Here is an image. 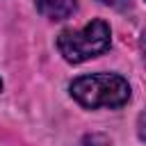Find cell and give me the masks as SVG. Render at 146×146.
Segmentation results:
<instances>
[{
	"instance_id": "cell-1",
	"label": "cell",
	"mask_w": 146,
	"mask_h": 146,
	"mask_svg": "<svg viewBox=\"0 0 146 146\" xmlns=\"http://www.w3.org/2000/svg\"><path fill=\"white\" fill-rule=\"evenodd\" d=\"M71 96L89 110L96 107H123L130 100V84L116 73L82 75L71 82Z\"/></svg>"
},
{
	"instance_id": "cell-2",
	"label": "cell",
	"mask_w": 146,
	"mask_h": 146,
	"mask_svg": "<svg viewBox=\"0 0 146 146\" xmlns=\"http://www.w3.org/2000/svg\"><path fill=\"white\" fill-rule=\"evenodd\" d=\"M110 41H112L110 25L105 21L96 18L89 25H84L82 30H64L57 36V48L66 62L80 64V62L103 55L110 48Z\"/></svg>"
},
{
	"instance_id": "cell-3",
	"label": "cell",
	"mask_w": 146,
	"mask_h": 146,
	"mask_svg": "<svg viewBox=\"0 0 146 146\" xmlns=\"http://www.w3.org/2000/svg\"><path fill=\"white\" fill-rule=\"evenodd\" d=\"M36 9L50 21H64L75 11V0H36Z\"/></svg>"
},
{
	"instance_id": "cell-4",
	"label": "cell",
	"mask_w": 146,
	"mask_h": 146,
	"mask_svg": "<svg viewBox=\"0 0 146 146\" xmlns=\"http://www.w3.org/2000/svg\"><path fill=\"white\" fill-rule=\"evenodd\" d=\"M80 146H110V141H107L105 135H96V132H94V135H87Z\"/></svg>"
},
{
	"instance_id": "cell-5",
	"label": "cell",
	"mask_w": 146,
	"mask_h": 146,
	"mask_svg": "<svg viewBox=\"0 0 146 146\" xmlns=\"http://www.w3.org/2000/svg\"><path fill=\"white\" fill-rule=\"evenodd\" d=\"M137 135H139V139L141 141H146V110L139 114V119H137Z\"/></svg>"
},
{
	"instance_id": "cell-6",
	"label": "cell",
	"mask_w": 146,
	"mask_h": 146,
	"mask_svg": "<svg viewBox=\"0 0 146 146\" xmlns=\"http://www.w3.org/2000/svg\"><path fill=\"white\" fill-rule=\"evenodd\" d=\"M100 2L107 5V7H112V9H125L130 5V0H100Z\"/></svg>"
},
{
	"instance_id": "cell-7",
	"label": "cell",
	"mask_w": 146,
	"mask_h": 146,
	"mask_svg": "<svg viewBox=\"0 0 146 146\" xmlns=\"http://www.w3.org/2000/svg\"><path fill=\"white\" fill-rule=\"evenodd\" d=\"M141 48H144V52H146V30H144V34H141Z\"/></svg>"
},
{
	"instance_id": "cell-8",
	"label": "cell",
	"mask_w": 146,
	"mask_h": 146,
	"mask_svg": "<svg viewBox=\"0 0 146 146\" xmlns=\"http://www.w3.org/2000/svg\"><path fill=\"white\" fill-rule=\"evenodd\" d=\"M0 91H2V80H0Z\"/></svg>"
}]
</instances>
